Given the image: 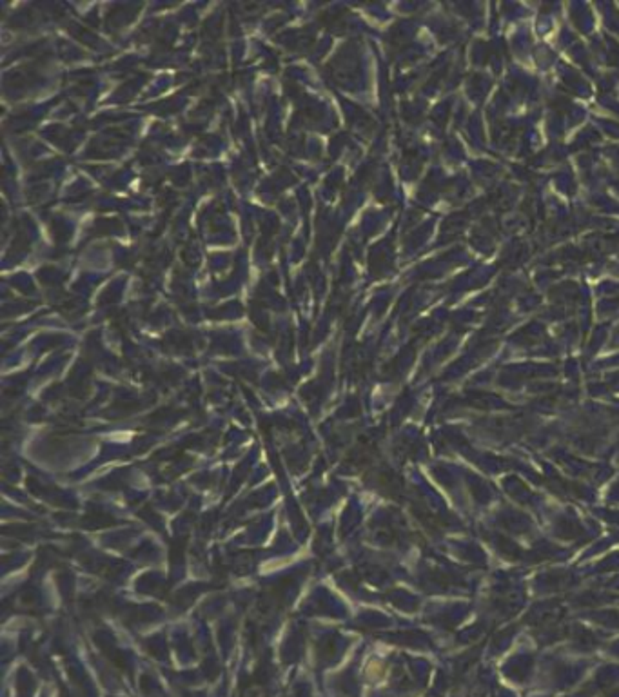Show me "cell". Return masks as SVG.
<instances>
[]
</instances>
